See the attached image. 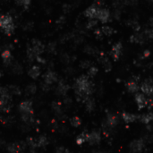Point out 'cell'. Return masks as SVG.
<instances>
[{
  "label": "cell",
  "mask_w": 153,
  "mask_h": 153,
  "mask_svg": "<svg viewBox=\"0 0 153 153\" xmlns=\"http://www.w3.org/2000/svg\"><path fill=\"white\" fill-rule=\"evenodd\" d=\"M93 91V84L87 75H81L74 82V91L81 100H86Z\"/></svg>",
  "instance_id": "obj_1"
},
{
  "label": "cell",
  "mask_w": 153,
  "mask_h": 153,
  "mask_svg": "<svg viewBox=\"0 0 153 153\" xmlns=\"http://www.w3.org/2000/svg\"><path fill=\"white\" fill-rule=\"evenodd\" d=\"M19 111L22 119L24 122L29 123L32 121L34 112H33V104L31 100H24L21 102L19 105Z\"/></svg>",
  "instance_id": "obj_2"
},
{
  "label": "cell",
  "mask_w": 153,
  "mask_h": 153,
  "mask_svg": "<svg viewBox=\"0 0 153 153\" xmlns=\"http://www.w3.org/2000/svg\"><path fill=\"white\" fill-rule=\"evenodd\" d=\"M0 29L6 35H11L15 30V24L13 17L10 15H0Z\"/></svg>",
  "instance_id": "obj_3"
},
{
  "label": "cell",
  "mask_w": 153,
  "mask_h": 153,
  "mask_svg": "<svg viewBox=\"0 0 153 153\" xmlns=\"http://www.w3.org/2000/svg\"><path fill=\"white\" fill-rule=\"evenodd\" d=\"M96 19L100 20L103 23L107 22L110 20V13H109V11L107 9H106V8H101L100 6H99Z\"/></svg>",
  "instance_id": "obj_4"
},
{
  "label": "cell",
  "mask_w": 153,
  "mask_h": 153,
  "mask_svg": "<svg viewBox=\"0 0 153 153\" xmlns=\"http://www.w3.org/2000/svg\"><path fill=\"white\" fill-rule=\"evenodd\" d=\"M145 146V142L143 139H138V140H134L130 144V149L134 153L141 152Z\"/></svg>",
  "instance_id": "obj_5"
},
{
  "label": "cell",
  "mask_w": 153,
  "mask_h": 153,
  "mask_svg": "<svg viewBox=\"0 0 153 153\" xmlns=\"http://www.w3.org/2000/svg\"><path fill=\"white\" fill-rule=\"evenodd\" d=\"M141 91H142V93L146 94L149 97H152L153 96V83L150 80H148L144 82H142L141 86Z\"/></svg>",
  "instance_id": "obj_6"
},
{
  "label": "cell",
  "mask_w": 153,
  "mask_h": 153,
  "mask_svg": "<svg viewBox=\"0 0 153 153\" xmlns=\"http://www.w3.org/2000/svg\"><path fill=\"white\" fill-rule=\"evenodd\" d=\"M101 141V136L99 132L93 131L90 133H88L87 137V142H89L91 145H95L99 144Z\"/></svg>",
  "instance_id": "obj_7"
},
{
  "label": "cell",
  "mask_w": 153,
  "mask_h": 153,
  "mask_svg": "<svg viewBox=\"0 0 153 153\" xmlns=\"http://www.w3.org/2000/svg\"><path fill=\"white\" fill-rule=\"evenodd\" d=\"M98 9H99V6L92 5V6H89L84 11V15L86 17L90 18L91 20H95L96 17H97V13H98Z\"/></svg>",
  "instance_id": "obj_8"
},
{
  "label": "cell",
  "mask_w": 153,
  "mask_h": 153,
  "mask_svg": "<svg viewBox=\"0 0 153 153\" xmlns=\"http://www.w3.org/2000/svg\"><path fill=\"white\" fill-rule=\"evenodd\" d=\"M135 101L137 103L139 109H143L144 107H147V104H148V100L142 93H136L135 94Z\"/></svg>",
  "instance_id": "obj_9"
},
{
  "label": "cell",
  "mask_w": 153,
  "mask_h": 153,
  "mask_svg": "<svg viewBox=\"0 0 153 153\" xmlns=\"http://www.w3.org/2000/svg\"><path fill=\"white\" fill-rule=\"evenodd\" d=\"M118 124V117L117 115L113 114V113H108L107 115V119H106V123L105 124L109 128H113L114 126H116Z\"/></svg>",
  "instance_id": "obj_10"
},
{
  "label": "cell",
  "mask_w": 153,
  "mask_h": 153,
  "mask_svg": "<svg viewBox=\"0 0 153 153\" xmlns=\"http://www.w3.org/2000/svg\"><path fill=\"white\" fill-rule=\"evenodd\" d=\"M123 51V45L121 42H117V44H115L112 48V50H111V55L115 61L118 60L120 55L122 54Z\"/></svg>",
  "instance_id": "obj_11"
},
{
  "label": "cell",
  "mask_w": 153,
  "mask_h": 153,
  "mask_svg": "<svg viewBox=\"0 0 153 153\" xmlns=\"http://www.w3.org/2000/svg\"><path fill=\"white\" fill-rule=\"evenodd\" d=\"M41 74V70H40V67L39 65H32L30 69H29V72H28V74L32 79H37L39 78V76Z\"/></svg>",
  "instance_id": "obj_12"
},
{
  "label": "cell",
  "mask_w": 153,
  "mask_h": 153,
  "mask_svg": "<svg viewBox=\"0 0 153 153\" xmlns=\"http://www.w3.org/2000/svg\"><path fill=\"white\" fill-rule=\"evenodd\" d=\"M122 118L126 124H130V123H133L137 119H139V117L137 115L131 114V113H123L122 114Z\"/></svg>",
  "instance_id": "obj_13"
},
{
  "label": "cell",
  "mask_w": 153,
  "mask_h": 153,
  "mask_svg": "<svg viewBox=\"0 0 153 153\" xmlns=\"http://www.w3.org/2000/svg\"><path fill=\"white\" fill-rule=\"evenodd\" d=\"M126 89H127V91L130 93H136V92H138L140 87H139L137 81H129L126 83Z\"/></svg>",
  "instance_id": "obj_14"
},
{
  "label": "cell",
  "mask_w": 153,
  "mask_h": 153,
  "mask_svg": "<svg viewBox=\"0 0 153 153\" xmlns=\"http://www.w3.org/2000/svg\"><path fill=\"white\" fill-rule=\"evenodd\" d=\"M130 41L133 43H139V44H143L145 41V34H134L130 37Z\"/></svg>",
  "instance_id": "obj_15"
},
{
  "label": "cell",
  "mask_w": 153,
  "mask_h": 153,
  "mask_svg": "<svg viewBox=\"0 0 153 153\" xmlns=\"http://www.w3.org/2000/svg\"><path fill=\"white\" fill-rule=\"evenodd\" d=\"M1 58L6 65H8L12 60V54H11L10 50H8V49L4 50L1 53Z\"/></svg>",
  "instance_id": "obj_16"
},
{
  "label": "cell",
  "mask_w": 153,
  "mask_h": 153,
  "mask_svg": "<svg viewBox=\"0 0 153 153\" xmlns=\"http://www.w3.org/2000/svg\"><path fill=\"white\" fill-rule=\"evenodd\" d=\"M57 81V75H55V73L53 72H48L46 75H45V82L47 84H52L54 81Z\"/></svg>",
  "instance_id": "obj_17"
},
{
  "label": "cell",
  "mask_w": 153,
  "mask_h": 153,
  "mask_svg": "<svg viewBox=\"0 0 153 153\" xmlns=\"http://www.w3.org/2000/svg\"><path fill=\"white\" fill-rule=\"evenodd\" d=\"M139 120L144 124H149L151 121H153V113H148V114H143L142 116L139 117Z\"/></svg>",
  "instance_id": "obj_18"
},
{
  "label": "cell",
  "mask_w": 153,
  "mask_h": 153,
  "mask_svg": "<svg viewBox=\"0 0 153 153\" xmlns=\"http://www.w3.org/2000/svg\"><path fill=\"white\" fill-rule=\"evenodd\" d=\"M87 137H88V133H86V132L81 133L80 135H78L77 138H76V143H77L78 145L83 144L84 142H87Z\"/></svg>",
  "instance_id": "obj_19"
},
{
  "label": "cell",
  "mask_w": 153,
  "mask_h": 153,
  "mask_svg": "<svg viewBox=\"0 0 153 153\" xmlns=\"http://www.w3.org/2000/svg\"><path fill=\"white\" fill-rule=\"evenodd\" d=\"M100 61L101 62V64L103 65V67L105 68V70L107 72H108L109 70H111V68H112V66H111V64L109 62V60L106 58V57H101Z\"/></svg>",
  "instance_id": "obj_20"
},
{
  "label": "cell",
  "mask_w": 153,
  "mask_h": 153,
  "mask_svg": "<svg viewBox=\"0 0 153 153\" xmlns=\"http://www.w3.org/2000/svg\"><path fill=\"white\" fill-rule=\"evenodd\" d=\"M9 153H20L21 152V147L17 143H12L8 147Z\"/></svg>",
  "instance_id": "obj_21"
},
{
  "label": "cell",
  "mask_w": 153,
  "mask_h": 153,
  "mask_svg": "<svg viewBox=\"0 0 153 153\" xmlns=\"http://www.w3.org/2000/svg\"><path fill=\"white\" fill-rule=\"evenodd\" d=\"M85 105H86V107H87L88 111H92L95 108V102H94L93 99H91V98L87 99L85 100Z\"/></svg>",
  "instance_id": "obj_22"
},
{
  "label": "cell",
  "mask_w": 153,
  "mask_h": 153,
  "mask_svg": "<svg viewBox=\"0 0 153 153\" xmlns=\"http://www.w3.org/2000/svg\"><path fill=\"white\" fill-rule=\"evenodd\" d=\"M70 123H71V126H74V127H75V128H77V127H79V126H81V118H80V117H72V118H71Z\"/></svg>",
  "instance_id": "obj_23"
},
{
  "label": "cell",
  "mask_w": 153,
  "mask_h": 153,
  "mask_svg": "<svg viewBox=\"0 0 153 153\" xmlns=\"http://www.w3.org/2000/svg\"><path fill=\"white\" fill-rule=\"evenodd\" d=\"M101 32L103 34H105L106 36H110V35H112L113 32H114V30H113V28H111L109 26H103L101 28Z\"/></svg>",
  "instance_id": "obj_24"
},
{
  "label": "cell",
  "mask_w": 153,
  "mask_h": 153,
  "mask_svg": "<svg viewBox=\"0 0 153 153\" xmlns=\"http://www.w3.org/2000/svg\"><path fill=\"white\" fill-rule=\"evenodd\" d=\"M97 73H98V68L95 67V66H91V67L90 68L89 72H88V74H89L90 76L93 77V76H95V75L97 74Z\"/></svg>",
  "instance_id": "obj_25"
},
{
  "label": "cell",
  "mask_w": 153,
  "mask_h": 153,
  "mask_svg": "<svg viewBox=\"0 0 153 153\" xmlns=\"http://www.w3.org/2000/svg\"><path fill=\"white\" fill-rule=\"evenodd\" d=\"M97 24H98V22H97V20H90L88 24H87V27L89 28V29H92V28L97 26Z\"/></svg>",
  "instance_id": "obj_26"
},
{
  "label": "cell",
  "mask_w": 153,
  "mask_h": 153,
  "mask_svg": "<svg viewBox=\"0 0 153 153\" xmlns=\"http://www.w3.org/2000/svg\"><path fill=\"white\" fill-rule=\"evenodd\" d=\"M144 34H145V36H146L147 38L153 39V29L151 28V29H148V30H146L145 32H144Z\"/></svg>",
  "instance_id": "obj_27"
},
{
  "label": "cell",
  "mask_w": 153,
  "mask_h": 153,
  "mask_svg": "<svg viewBox=\"0 0 153 153\" xmlns=\"http://www.w3.org/2000/svg\"><path fill=\"white\" fill-rule=\"evenodd\" d=\"M17 4H19L20 6H22L23 8H28L31 5V2L30 1H20Z\"/></svg>",
  "instance_id": "obj_28"
},
{
  "label": "cell",
  "mask_w": 153,
  "mask_h": 153,
  "mask_svg": "<svg viewBox=\"0 0 153 153\" xmlns=\"http://www.w3.org/2000/svg\"><path fill=\"white\" fill-rule=\"evenodd\" d=\"M95 34L97 35L96 37H98L99 39H101L102 38V32H101V30H96L95 31Z\"/></svg>",
  "instance_id": "obj_29"
},
{
  "label": "cell",
  "mask_w": 153,
  "mask_h": 153,
  "mask_svg": "<svg viewBox=\"0 0 153 153\" xmlns=\"http://www.w3.org/2000/svg\"><path fill=\"white\" fill-rule=\"evenodd\" d=\"M149 55H150V51H149V49H146V50H144V52H143V54H142V58H148Z\"/></svg>",
  "instance_id": "obj_30"
},
{
  "label": "cell",
  "mask_w": 153,
  "mask_h": 153,
  "mask_svg": "<svg viewBox=\"0 0 153 153\" xmlns=\"http://www.w3.org/2000/svg\"><path fill=\"white\" fill-rule=\"evenodd\" d=\"M148 108H151L153 107V100L152 99H149L148 100V104H147Z\"/></svg>",
  "instance_id": "obj_31"
},
{
  "label": "cell",
  "mask_w": 153,
  "mask_h": 153,
  "mask_svg": "<svg viewBox=\"0 0 153 153\" xmlns=\"http://www.w3.org/2000/svg\"><path fill=\"white\" fill-rule=\"evenodd\" d=\"M115 16H116L117 19H119V18H120V11L116 10V12H115Z\"/></svg>",
  "instance_id": "obj_32"
},
{
  "label": "cell",
  "mask_w": 153,
  "mask_h": 153,
  "mask_svg": "<svg viewBox=\"0 0 153 153\" xmlns=\"http://www.w3.org/2000/svg\"><path fill=\"white\" fill-rule=\"evenodd\" d=\"M149 24H150L151 28L153 29V18H150V19H149Z\"/></svg>",
  "instance_id": "obj_33"
},
{
  "label": "cell",
  "mask_w": 153,
  "mask_h": 153,
  "mask_svg": "<svg viewBox=\"0 0 153 153\" xmlns=\"http://www.w3.org/2000/svg\"><path fill=\"white\" fill-rule=\"evenodd\" d=\"M93 153H100V152H93Z\"/></svg>",
  "instance_id": "obj_34"
}]
</instances>
